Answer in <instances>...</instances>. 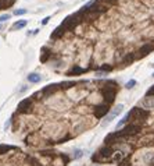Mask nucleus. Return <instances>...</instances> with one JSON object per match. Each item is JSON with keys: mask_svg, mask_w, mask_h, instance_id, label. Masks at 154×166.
<instances>
[{"mask_svg": "<svg viewBox=\"0 0 154 166\" xmlns=\"http://www.w3.org/2000/svg\"><path fill=\"white\" fill-rule=\"evenodd\" d=\"M81 156H82V151H81V150H76V151H75L74 159H78V158H81Z\"/></svg>", "mask_w": 154, "mask_h": 166, "instance_id": "nucleus-11", "label": "nucleus"}, {"mask_svg": "<svg viewBox=\"0 0 154 166\" xmlns=\"http://www.w3.org/2000/svg\"><path fill=\"white\" fill-rule=\"evenodd\" d=\"M122 110H124V105H122V103L117 105V106L112 109V112H110V113H108V114L106 116V117H104V122L101 123V126H103V127H106L107 124H110L112 120H114V119H115L118 114H119V113L122 112Z\"/></svg>", "mask_w": 154, "mask_h": 166, "instance_id": "nucleus-3", "label": "nucleus"}, {"mask_svg": "<svg viewBox=\"0 0 154 166\" xmlns=\"http://www.w3.org/2000/svg\"><path fill=\"white\" fill-rule=\"evenodd\" d=\"M16 0H0V10L1 9H6V7H10V6L14 4Z\"/></svg>", "mask_w": 154, "mask_h": 166, "instance_id": "nucleus-6", "label": "nucleus"}, {"mask_svg": "<svg viewBox=\"0 0 154 166\" xmlns=\"http://www.w3.org/2000/svg\"><path fill=\"white\" fill-rule=\"evenodd\" d=\"M27 25V20H22V21L20 22H16L14 25H13V29H21V28H24Z\"/></svg>", "mask_w": 154, "mask_h": 166, "instance_id": "nucleus-7", "label": "nucleus"}, {"mask_svg": "<svg viewBox=\"0 0 154 166\" xmlns=\"http://www.w3.org/2000/svg\"><path fill=\"white\" fill-rule=\"evenodd\" d=\"M140 106L147 109V110H151L154 109V97H144L140 102Z\"/></svg>", "mask_w": 154, "mask_h": 166, "instance_id": "nucleus-4", "label": "nucleus"}, {"mask_svg": "<svg viewBox=\"0 0 154 166\" xmlns=\"http://www.w3.org/2000/svg\"><path fill=\"white\" fill-rule=\"evenodd\" d=\"M69 156L61 152H24L14 145H0V166H67Z\"/></svg>", "mask_w": 154, "mask_h": 166, "instance_id": "nucleus-2", "label": "nucleus"}, {"mask_svg": "<svg viewBox=\"0 0 154 166\" xmlns=\"http://www.w3.org/2000/svg\"><path fill=\"white\" fill-rule=\"evenodd\" d=\"M28 81H29V82H35V84H36V82L40 81V75L36 74V73H32V74L28 75Z\"/></svg>", "mask_w": 154, "mask_h": 166, "instance_id": "nucleus-5", "label": "nucleus"}, {"mask_svg": "<svg viewBox=\"0 0 154 166\" xmlns=\"http://www.w3.org/2000/svg\"><path fill=\"white\" fill-rule=\"evenodd\" d=\"M10 14H3V16H0V22L6 21V20H10Z\"/></svg>", "mask_w": 154, "mask_h": 166, "instance_id": "nucleus-10", "label": "nucleus"}, {"mask_svg": "<svg viewBox=\"0 0 154 166\" xmlns=\"http://www.w3.org/2000/svg\"><path fill=\"white\" fill-rule=\"evenodd\" d=\"M153 77H154V73H153Z\"/></svg>", "mask_w": 154, "mask_h": 166, "instance_id": "nucleus-13", "label": "nucleus"}, {"mask_svg": "<svg viewBox=\"0 0 154 166\" xmlns=\"http://www.w3.org/2000/svg\"><path fill=\"white\" fill-rule=\"evenodd\" d=\"M103 82V81H101ZM101 82L89 80L49 84L18 105L10 123L13 133L31 148L63 144L90 127V120L81 116L85 102Z\"/></svg>", "mask_w": 154, "mask_h": 166, "instance_id": "nucleus-1", "label": "nucleus"}, {"mask_svg": "<svg viewBox=\"0 0 154 166\" xmlns=\"http://www.w3.org/2000/svg\"><path fill=\"white\" fill-rule=\"evenodd\" d=\"M136 84H138V82H136V80H131V81H128L126 84H125V88H126V89H132V88L136 85Z\"/></svg>", "mask_w": 154, "mask_h": 166, "instance_id": "nucleus-8", "label": "nucleus"}, {"mask_svg": "<svg viewBox=\"0 0 154 166\" xmlns=\"http://www.w3.org/2000/svg\"><path fill=\"white\" fill-rule=\"evenodd\" d=\"M49 20H50V18H49V17H46V18L43 20V24H47V21H49Z\"/></svg>", "mask_w": 154, "mask_h": 166, "instance_id": "nucleus-12", "label": "nucleus"}, {"mask_svg": "<svg viewBox=\"0 0 154 166\" xmlns=\"http://www.w3.org/2000/svg\"><path fill=\"white\" fill-rule=\"evenodd\" d=\"M27 13V10L25 9H20V10H14V14L16 16H22V14H25Z\"/></svg>", "mask_w": 154, "mask_h": 166, "instance_id": "nucleus-9", "label": "nucleus"}]
</instances>
